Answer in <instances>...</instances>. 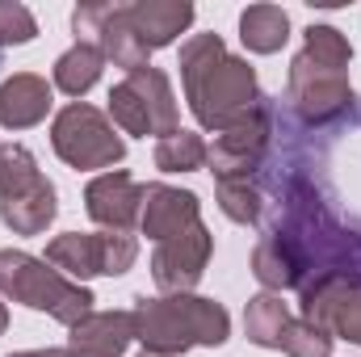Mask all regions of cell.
<instances>
[{
	"label": "cell",
	"mask_w": 361,
	"mask_h": 357,
	"mask_svg": "<svg viewBox=\"0 0 361 357\" xmlns=\"http://www.w3.org/2000/svg\"><path fill=\"white\" fill-rule=\"evenodd\" d=\"M0 298L21 303L30 311H47L63 328L80 324L97 303L89 286L63 277L55 265H47L42 257H30L21 248H0Z\"/></svg>",
	"instance_id": "cell-3"
},
{
	"label": "cell",
	"mask_w": 361,
	"mask_h": 357,
	"mask_svg": "<svg viewBox=\"0 0 361 357\" xmlns=\"http://www.w3.org/2000/svg\"><path fill=\"white\" fill-rule=\"evenodd\" d=\"M139 357H160V353H147V349H143V353H139Z\"/></svg>",
	"instance_id": "cell-31"
},
{
	"label": "cell",
	"mask_w": 361,
	"mask_h": 357,
	"mask_svg": "<svg viewBox=\"0 0 361 357\" xmlns=\"http://www.w3.org/2000/svg\"><path fill=\"white\" fill-rule=\"evenodd\" d=\"M298 55H302L307 63H315V68L349 72V63H353V42H349L336 25H311V30H307V42H302Z\"/></svg>",
	"instance_id": "cell-23"
},
{
	"label": "cell",
	"mask_w": 361,
	"mask_h": 357,
	"mask_svg": "<svg viewBox=\"0 0 361 357\" xmlns=\"http://www.w3.org/2000/svg\"><path fill=\"white\" fill-rule=\"evenodd\" d=\"M59 214V193L25 143H0V223L13 236H42Z\"/></svg>",
	"instance_id": "cell-4"
},
{
	"label": "cell",
	"mask_w": 361,
	"mask_h": 357,
	"mask_svg": "<svg viewBox=\"0 0 361 357\" xmlns=\"http://www.w3.org/2000/svg\"><path fill=\"white\" fill-rule=\"evenodd\" d=\"M4 332H8V307L0 303V337H4Z\"/></svg>",
	"instance_id": "cell-30"
},
{
	"label": "cell",
	"mask_w": 361,
	"mask_h": 357,
	"mask_svg": "<svg viewBox=\"0 0 361 357\" xmlns=\"http://www.w3.org/2000/svg\"><path fill=\"white\" fill-rule=\"evenodd\" d=\"M265 147H269V109L257 101L244 118H235L227 131L214 135V143H210V152H206V164H210L214 181L248 177V173L261 164Z\"/></svg>",
	"instance_id": "cell-10"
},
{
	"label": "cell",
	"mask_w": 361,
	"mask_h": 357,
	"mask_svg": "<svg viewBox=\"0 0 361 357\" xmlns=\"http://www.w3.org/2000/svg\"><path fill=\"white\" fill-rule=\"evenodd\" d=\"M130 341H135L130 311H89L80 324L68 328V349H92L105 357H122Z\"/></svg>",
	"instance_id": "cell-16"
},
{
	"label": "cell",
	"mask_w": 361,
	"mask_h": 357,
	"mask_svg": "<svg viewBox=\"0 0 361 357\" xmlns=\"http://www.w3.org/2000/svg\"><path fill=\"white\" fill-rule=\"evenodd\" d=\"M290 101L307 122H332L345 109H353V85L349 72H332V68H315L302 55L290 59Z\"/></svg>",
	"instance_id": "cell-11"
},
{
	"label": "cell",
	"mask_w": 361,
	"mask_h": 357,
	"mask_svg": "<svg viewBox=\"0 0 361 357\" xmlns=\"http://www.w3.org/2000/svg\"><path fill=\"white\" fill-rule=\"evenodd\" d=\"M206 152H210V143L197 135V131H173V135H164V139H156V169L160 173H197L202 164H206Z\"/></svg>",
	"instance_id": "cell-22"
},
{
	"label": "cell",
	"mask_w": 361,
	"mask_h": 357,
	"mask_svg": "<svg viewBox=\"0 0 361 357\" xmlns=\"http://www.w3.org/2000/svg\"><path fill=\"white\" fill-rule=\"evenodd\" d=\"M63 357H105V353H92V349H63Z\"/></svg>",
	"instance_id": "cell-29"
},
{
	"label": "cell",
	"mask_w": 361,
	"mask_h": 357,
	"mask_svg": "<svg viewBox=\"0 0 361 357\" xmlns=\"http://www.w3.org/2000/svg\"><path fill=\"white\" fill-rule=\"evenodd\" d=\"M290 38V17L286 8L277 4H248L240 13V42L252 51V55H273L281 51Z\"/></svg>",
	"instance_id": "cell-19"
},
{
	"label": "cell",
	"mask_w": 361,
	"mask_h": 357,
	"mask_svg": "<svg viewBox=\"0 0 361 357\" xmlns=\"http://www.w3.org/2000/svg\"><path fill=\"white\" fill-rule=\"evenodd\" d=\"M55 85H47L38 72H17L0 85V126L4 131H30L51 114Z\"/></svg>",
	"instance_id": "cell-14"
},
{
	"label": "cell",
	"mask_w": 361,
	"mask_h": 357,
	"mask_svg": "<svg viewBox=\"0 0 361 357\" xmlns=\"http://www.w3.org/2000/svg\"><path fill=\"white\" fill-rule=\"evenodd\" d=\"M8 357H63V349H30V353H8Z\"/></svg>",
	"instance_id": "cell-28"
},
{
	"label": "cell",
	"mask_w": 361,
	"mask_h": 357,
	"mask_svg": "<svg viewBox=\"0 0 361 357\" xmlns=\"http://www.w3.org/2000/svg\"><path fill=\"white\" fill-rule=\"evenodd\" d=\"M302 320L319 324L336 341L361 345V277L324 269L307 290H302Z\"/></svg>",
	"instance_id": "cell-8"
},
{
	"label": "cell",
	"mask_w": 361,
	"mask_h": 357,
	"mask_svg": "<svg viewBox=\"0 0 361 357\" xmlns=\"http://www.w3.org/2000/svg\"><path fill=\"white\" fill-rule=\"evenodd\" d=\"M72 30H76V42H89L101 51V59H109L114 68H122L126 76L130 72H143L152 68L147 63V47L139 42L130 17H126V4H76L72 13Z\"/></svg>",
	"instance_id": "cell-7"
},
{
	"label": "cell",
	"mask_w": 361,
	"mask_h": 357,
	"mask_svg": "<svg viewBox=\"0 0 361 357\" xmlns=\"http://www.w3.org/2000/svg\"><path fill=\"white\" fill-rule=\"evenodd\" d=\"M180 85L202 131H227L257 105V72L248 59L231 55L219 34H193L180 47Z\"/></svg>",
	"instance_id": "cell-1"
},
{
	"label": "cell",
	"mask_w": 361,
	"mask_h": 357,
	"mask_svg": "<svg viewBox=\"0 0 361 357\" xmlns=\"http://www.w3.org/2000/svg\"><path fill=\"white\" fill-rule=\"evenodd\" d=\"M210 253H214V236L202 223H193L189 231L156 244V253H152V282H156V290L160 294H193V286L206 277Z\"/></svg>",
	"instance_id": "cell-9"
},
{
	"label": "cell",
	"mask_w": 361,
	"mask_h": 357,
	"mask_svg": "<svg viewBox=\"0 0 361 357\" xmlns=\"http://www.w3.org/2000/svg\"><path fill=\"white\" fill-rule=\"evenodd\" d=\"M143 189L147 185H139L126 169L97 173L85 185V210L101 231H130L143 214Z\"/></svg>",
	"instance_id": "cell-12"
},
{
	"label": "cell",
	"mask_w": 361,
	"mask_h": 357,
	"mask_svg": "<svg viewBox=\"0 0 361 357\" xmlns=\"http://www.w3.org/2000/svg\"><path fill=\"white\" fill-rule=\"evenodd\" d=\"M101 68H105V59H101V51L89 47V42H76V47H68L59 59H55V89L63 92V97H85V92L101 80Z\"/></svg>",
	"instance_id": "cell-20"
},
{
	"label": "cell",
	"mask_w": 361,
	"mask_h": 357,
	"mask_svg": "<svg viewBox=\"0 0 361 357\" xmlns=\"http://www.w3.org/2000/svg\"><path fill=\"white\" fill-rule=\"evenodd\" d=\"M51 147L76 173H97V169L109 173L126 156V143H122L118 126L109 122V114H101L89 101H72V105H63L55 114V122H51Z\"/></svg>",
	"instance_id": "cell-5"
},
{
	"label": "cell",
	"mask_w": 361,
	"mask_h": 357,
	"mask_svg": "<svg viewBox=\"0 0 361 357\" xmlns=\"http://www.w3.org/2000/svg\"><path fill=\"white\" fill-rule=\"evenodd\" d=\"M34 38H38L34 13H30L25 4H17V0H0V55H4L8 47H25V42H34Z\"/></svg>",
	"instance_id": "cell-27"
},
{
	"label": "cell",
	"mask_w": 361,
	"mask_h": 357,
	"mask_svg": "<svg viewBox=\"0 0 361 357\" xmlns=\"http://www.w3.org/2000/svg\"><path fill=\"white\" fill-rule=\"evenodd\" d=\"M197 214H202L197 193L177 189V185H147V189H143L139 231H143L147 240L164 244V240H173V236H180V231H189L193 223H202Z\"/></svg>",
	"instance_id": "cell-13"
},
{
	"label": "cell",
	"mask_w": 361,
	"mask_h": 357,
	"mask_svg": "<svg viewBox=\"0 0 361 357\" xmlns=\"http://www.w3.org/2000/svg\"><path fill=\"white\" fill-rule=\"evenodd\" d=\"M214 198H219V210L231 219V223H257L261 219V193L248 177H223L214 181Z\"/></svg>",
	"instance_id": "cell-25"
},
{
	"label": "cell",
	"mask_w": 361,
	"mask_h": 357,
	"mask_svg": "<svg viewBox=\"0 0 361 357\" xmlns=\"http://www.w3.org/2000/svg\"><path fill=\"white\" fill-rule=\"evenodd\" d=\"M126 17L147 51L173 47L180 34L193 25V4L189 0H135L126 4Z\"/></svg>",
	"instance_id": "cell-15"
},
{
	"label": "cell",
	"mask_w": 361,
	"mask_h": 357,
	"mask_svg": "<svg viewBox=\"0 0 361 357\" xmlns=\"http://www.w3.org/2000/svg\"><path fill=\"white\" fill-rule=\"evenodd\" d=\"M135 315V341H143L147 353L180 357L197 345H227L231 337V315L223 303L202 298V294H143L130 307Z\"/></svg>",
	"instance_id": "cell-2"
},
{
	"label": "cell",
	"mask_w": 361,
	"mask_h": 357,
	"mask_svg": "<svg viewBox=\"0 0 361 357\" xmlns=\"http://www.w3.org/2000/svg\"><path fill=\"white\" fill-rule=\"evenodd\" d=\"M290 324V307L281 303V294H257L244 307V337L261 349H281V332Z\"/></svg>",
	"instance_id": "cell-21"
},
{
	"label": "cell",
	"mask_w": 361,
	"mask_h": 357,
	"mask_svg": "<svg viewBox=\"0 0 361 357\" xmlns=\"http://www.w3.org/2000/svg\"><path fill=\"white\" fill-rule=\"evenodd\" d=\"M252 273H257V282H261L269 294H281V290H290V286L302 282V253L294 248L290 236L269 231V236L252 248Z\"/></svg>",
	"instance_id": "cell-17"
},
{
	"label": "cell",
	"mask_w": 361,
	"mask_h": 357,
	"mask_svg": "<svg viewBox=\"0 0 361 357\" xmlns=\"http://www.w3.org/2000/svg\"><path fill=\"white\" fill-rule=\"evenodd\" d=\"M135 92L147 101V114H152V135L164 139L180 131V109H177V92H173V80L160 72V68H143V72H130L126 76Z\"/></svg>",
	"instance_id": "cell-18"
},
{
	"label": "cell",
	"mask_w": 361,
	"mask_h": 357,
	"mask_svg": "<svg viewBox=\"0 0 361 357\" xmlns=\"http://www.w3.org/2000/svg\"><path fill=\"white\" fill-rule=\"evenodd\" d=\"M109 122H114L122 135H135V139H147V135H152L147 101L135 92L130 80H122V85H114V89H109Z\"/></svg>",
	"instance_id": "cell-24"
},
{
	"label": "cell",
	"mask_w": 361,
	"mask_h": 357,
	"mask_svg": "<svg viewBox=\"0 0 361 357\" xmlns=\"http://www.w3.org/2000/svg\"><path fill=\"white\" fill-rule=\"evenodd\" d=\"M332 345H336V337L324 332L319 324L302 320V315L290 320L281 332V353L286 357H332Z\"/></svg>",
	"instance_id": "cell-26"
},
{
	"label": "cell",
	"mask_w": 361,
	"mask_h": 357,
	"mask_svg": "<svg viewBox=\"0 0 361 357\" xmlns=\"http://www.w3.org/2000/svg\"><path fill=\"white\" fill-rule=\"evenodd\" d=\"M47 265H55L72 282H89L97 273L122 277L139 261V240L130 231H63L47 244Z\"/></svg>",
	"instance_id": "cell-6"
}]
</instances>
